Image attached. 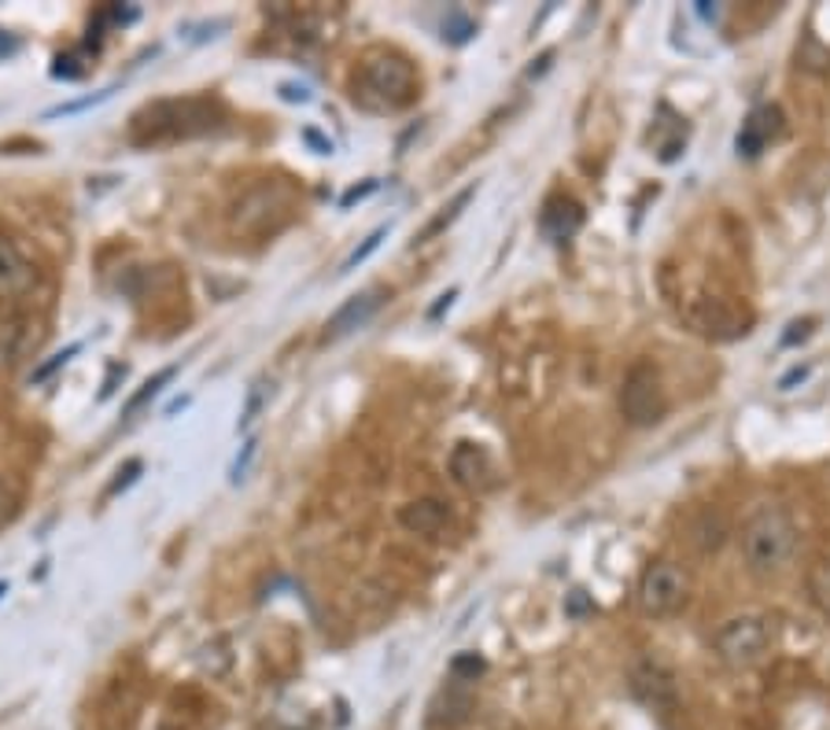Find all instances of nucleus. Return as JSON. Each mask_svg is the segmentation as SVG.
Returning <instances> with one entry per match:
<instances>
[{
  "label": "nucleus",
  "instance_id": "16",
  "mask_svg": "<svg viewBox=\"0 0 830 730\" xmlns=\"http://www.w3.org/2000/svg\"><path fill=\"white\" fill-rule=\"evenodd\" d=\"M473 196H477V185H469V189H462L458 196H454V203H451V207H443V214H440V218H436V222H432V226H428V229L422 232V240H432V237H436V232H440V229H447V226H451V222H454V218H458V211L465 207V203H469V200H473Z\"/></svg>",
  "mask_w": 830,
  "mask_h": 730
},
{
  "label": "nucleus",
  "instance_id": "33",
  "mask_svg": "<svg viewBox=\"0 0 830 730\" xmlns=\"http://www.w3.org/2000/svg\"><path fill=\"white\" fill-rule=\"evenodd\" d=\"M306 140H311V144L318 148L322 155H332V144H329V140H322L318 134H314V129H306Z\"/></svg>",
  "mask_w": 830,
  "mask_h": 730
},
{
  "label": "nucleus",
  "instance_id": "22",
  "mask_svg": "<svg viewBox=\"0 0 830 730\" xmlns=\"http://www.w3.org/2000/svg\"><path fill=\"white\" fill-rule=\"evenodd\" d=\"M380 189V181H366V185H354V189H348L340 196V207L348 211V207H354V203H362V200H369L373 192Z\"/></svg>",
  "mask_w": 830,
  "mask_h": 730
},
{
  "label": "nucleus",
  "instance_id": "5",
  "mask_svg": "<svg viewBox=\"0 0 830 730\" xmlns=\"http://www.w3.org/2000/svg\"><path fill=\"white\" fill-rule=\"evenodd\" d=\"M668 410V399H665V388H661V373L654 362H636L624 377V388H620V414L628 425L636 428H650L665 417Z\"/></svg>",
  "mask_w": 830,
  "mask_h": 730
},
{
  "label": "nucleus",
  "instance_id": "26",
  "mask_svg": "<svg viewBox=\"0 0 830 730\" xmlns=\"http://www.w3.org/2000/svg\"><path fill=\"white\" fill-rule=\"evenodd\" d=\"M263 410V383H259L255 391H251V399H248V410H244V417H240V428H251V420H255V414Z\"/></svg>",
  "mask_w": 830,
  "mask_h": 730
},
{
  "label": "nucleus",
  "instance_id": "28",
  "mask_svg": "<svg viewBox=\"0 0 830 730\" xmlns=\"http://www.w3.org/2000/svg\"><path fill=\"white\" fill-rule=\"evenodd\" d=\"M137 473H141V462H129V465H126V469H123V473H118V480H115V483H111V491H108V494H118V491H123V487H129V483H134V480H137Z\"/></svg>",
  "mask_w": 830,
  "mask_h": 730
},
{
  "label": "nucleus",
  "instance_id": "9",
  "mask_svg": "<svg viewBox=\"0 0 830 730\" xmlns=\"http://www.w3.org/2000/svg\"><path fill=\"white\" fill-rule=\"evenodd\" d=\"M631 687H636V694L654 708L676 705V679H671V671L654 657H642L636 668H631Z\"/></svg>",
  "mask_w": 830,
  "mask_h": 730
},
{
  "label": "nucleus",
  "instance_id": "15",
  "mask_svg": "<svg viewBox=\"0 0 830 730\" xmlns=\"http://www.w3.org/2000/svg\"><path fill=\"white\" fill-rule=\"evenodd\" d=\"M174 377H177V365H166V369H160V373H155L152 380H144V383H141V391H137V395L126 402V417H134L137 410L144 406V402H152V399L160 395V391H163L166 383H171Z\"/></svg>",
  "mask_w": 830,
  "mask_h": 730
},
{
  "label": "nucleus",
  "instance_id": "24",
  "mask_svg": "<svg viewBox=\"0 0 830 730\" xmlns=\"http://www.w3.org/2000/svg\"><path fill=\"white\" fill-rule=\"evenodd\" d=\"M12 517H15V494H12V487L0 480V528H4Z\"/></svg>",
  "mask_w": 830,
  "mask_h": 730
},
{
  "label": "nucleus",
  "instance_id": "6",
  "mask_svg": "<svg viewBox=\"0 0 830 730\" xmlns=\"http://www.w3.org/2000/svg\"><path fill=\"white\" fill-rule=\"evenodd\" d=\"M771 645V627L764 616H739L716 631V653L731 668H753Z\"/></svg>",
  "mask_w": 830,
  "mask_h": 730
},
{
  "label": "nucleus",
  "instance_id": "17",
  "mask_svg": "<svg viewBox=\"0 0 830 730\" xmlns=\"http://www.w3.org/2000/svg\"><path fill=\"white\" fill-rule=\"evenodd\" d=\"M385 237H388V226L373 229V232H369V237H366V240H362V243H359V248H354V251H351V255H348V259H343L340 274H351V269H359V266H362V262H366V259L373 255V251H377V248H380V240H385Z\"/></svg>",
  "mask_w": 830,
  "mask_h": 730
},
{
  "label": "nucleus",
  "instance_id": "18",
  "mask_svg": "<svg viewBox=\"0 0 830 730\" xmlns=\"http://www.w3.org/2000/svg\"><path fill=\"white\" fill-rule=\"evenodd\" d=\"M477 34V23H473L469 15H462V12H451L443 18V37L447 41H454V45H465L469 37Z\"/></svg>",
  "mask_w": 830,
  "mask_h": 730
},
{
  "label": "nucleus",
  "instance_id": "31",
  "mask_svg": "<svg viewBox=\"0 0 830 730\" xmlns=\"http://www.w3.org/2000/svg\"><path fill=\"white\" fill-rule=\"evenodd\" d=\"M805 377H808V369H805V365H797V369H790L787 377L779 380V388L787 391V388H794V383H797V380H805Z\"/></svg>",
  "mask_w": 830,
  "mask_h": 730
},
{
  "label": "nucleus",
  "instance_id": "11",
  "mask_svg": "<svg viewBox=\"0 0 830 730\" xmlns=\"http://www.w3.org/2000/svg\"><path fill=\"white\" fill-rule=\"evenodd\" d=\"M451 476L465 491H488L495 469H491V457L480 443H458L451 451Z\"/></svg>",
  "mask_w": 830,
  "mask_h": 730
},
{
  "label": "nucleus",
  "instance_id": "14",
  "mask_svg": "<svg viewBox=\"0 0 830 730\" xmlns=\"http://www.w3.org/2000/svg\"><path fill=\"white\" fill-rule=\"evenodd\" d=\"M779 134H782V111L779 108L753 111L750 122H745L742 134H739V155H745V159L760 155V148L768 144L771 137H779Z\"/></svg>",
  "mask_w": 830,
  "mask_h": 730
},
{
  "label": "nucleus",
  "instance_id": "21",
  "mask_svg": "<svg viewBox=\"0 0 830 730\" xmlns=\"http://www.w3.org/2000/svg\"><path fill=\"white\" fill-rule=\"evenodd\" d=\"M480 671H483V657H477V653H458V657L451 660L454 679H477Z\"/></svg>",
  "mask_w": 830,
  "mask_h": 730
},
{
  "label": "nucleus",
  "instance_id": "10",
  "mask_svg": "<svg viewBox=\"0 0 830 730\" xmlns=\"http://www.w3.org/2000/svg\"><path fill=\"white\" fill-rule=\"evenodd\" d=\"M380 303H385V288H369V292L351 295L348 303L325 322V340H340V336H351L354 329H362V325L380 311Z\"/></svg>",
  "mask_w": 830,
  "mask_h": 730
},
{
  "label": "nucleus",
  "instance_id": "2",
  "mask_svg": "<svg viewBox=\"0 0 830 730\" xmlns=\"http://www.w3.org/2000/svg\"><path fill=\"white\" fill-rule=\"evenodd\" d=\"M226 122L218 100L208 97H185V100H160L148 104L134 118V140L137 144H160V140H189L218 129Z\"/></svg>",
  "mask_w": 830,
  "mask_h": 730
},
{
  "label": "nucleus",
  "instance_id": "8",
  "mask_svg": "<svg viewBox=\"0 0 830 730\" xmlns=\"http://www.w3.org/2000/svg\"><path fill=\"white\" fill-rule=\"evenodd\" d=\"M37 288V266L18 243L0 232V299H23Z\"/></svg>",
  "mask_w": 830,
  "mask_h": 730
},
{
  "label": "nucleus",
  "instance_id": "30",
  "mask_svg": "<svg viewBox=\"0 0 830 730\" xmlns=\"http://www.w3.org/2000/svg\"><path fill=\"white\" fill-rule=\"evenodd\" d=\"M454 299H458V288H451V292H443V295H440V303H436L432 311H428V317H440V314L447 311V306L454 303Z\"/></svg>",
  "mask_w": 830,
  "mask_h": 730
},
{
  "label": "nucleus",
  "instance_id": "4",
  "mask_svg": "<svg viewBox=\"0 0 830 730\" xmlns=\"http://www.w3.org/2000/svg\"><path fill=\"white\" fill-rule=\"evenodd\" d=\"M292 218V192L281 181H263L240 192L229 207V232L237 237H274Z\"/></svg>",
  "mask_w": 830,
  "mask_h": 730
},
{
  "label": "nucleus",
  "instance_id": "32",
  "mask_svg": "<svg viewBox=\"0 0 830 730\" xmlns=\"http://www.w3.org/2000/svg\"><path fill=\"white\" fill-rule=\"evenodd\" d=\"M18 52V37H12L8 30H0V55H12Z\"/></svg>",
  "mask_w": 830,
  "mask_h": 730
},
{
  "label": "nucleus",
  "instance_id": "3",
  "mask_svg": "<svg viewBox=\"0 0 830 730\" xmlns=\"http://www.w3.org/2000/svg\"><path fill=\"white\" fill-rule=\"evenodd\" d=\"M797 550V528L776 505L753 513L750 524L742 528V554L753 576H779L794 561Z\"/></svg>",
  "mask_w": 830,
  "mask_h": 730
},
{
  "label": "nucleus",
  "instance_id": "19",
  "mask_svg": "<svg viewBox=\"0 0 830 730\" xmlns=\"http://www.w3.org/2000/svg\"><path fill=\"white\" fill-rule=\"evenodd\" d=\"M808 591H813L816 605L823 608V613H830V561L813 568V576H808Z\"/></svg>",
  "mask_w": 830,
  "mask_h": 730
},
{
  "label": "nucleus",
  "instance_id": "27",
  "mask_svg": "<svg viewBox=\"0 0 830 730\" xmlns=\"http://www.w3.org/2000/svg\"><path fill=\"white\" fill-rule=\"evenodd\" d=\"M255 451H259V443H248V446H244V454H240L237 465H232V483L244 480V473H248V465H251V457H255Z\"/></svg>",
  "mask_w": 830,
  "mask_h": 730
},
{
  "label": "nucleus",
  "instance_id": "35",
  "mask_svg": "<svg viewBox=\"0 0 830 730\" xmlns=\"http://www.w3.org/2000/svg\"><path fill=\"white\" fill-rule=\"evenodd\" d=\"M0 594H8V583H0Z\"/></svg>",
  "mask_w": 830,
  "mask_h": 730
},
{
  "label": "nucleus",
  "instance_id": "1",
  "mask_svg": "<svg viewBox=\"0 0 830 730\" xmlns=\"http://www.w3.org/2000/svg\"><path fill=\"white\" fill-rule=\"evenodd\" d=\"M417 86H422V78H417L414 63L395 49L366 52L359 71H354V100L373 111H399L414 104Z\"/></svg>",
  "mask_w": 830,
  "mask_h": 730
},
{
  "label": "nucleus",
  "instance_id": "7",
  "mask_svg": "<svg viewBox=\"0 0 830 730\" xmlns=\"http://www.w3.org/2000/svg\"><path fill=\"white\" fill-rule=\"evenodd\" d=\"M687 572L671 561H654L639 579V608L646 616H671L687 602Z\"/></svg>",
  "mask_w": 830,
  "mask_h": 730
},
{
  "label": "nucleus",
  "instance_id": "12",
  "mask_svg": "<svg viewBox=\"0 0 830 730\" xmlns=\"http://www.w3.org/2000/svg\"><path fill=\"white\" fill-rule=\"evenodd\" d=\"M583 226V207L573 200V196H550L543 203V214H539V229L546 232L550 240H573Z\"/></svg>",
  "mask_w": 830,
  "mask_h": 730
},
{
  "label": "nucleus",
  "instance_id": "25",
  "mask_svg": "<svg viewBox=\"0 0 830 730\" xmlns=\"http://www.w3.org/2000/svg\"><path fill=\"white\" fill-rule=\"evenodd\" d=\"M813 325H816L813 317H805V322H794V325H790V332L782 336V343H787V348H794L797 340H805V336L813 332Z\"/></svg>",
  "mask_w": 830,
  "mask_h": 730
},
{
  "label": "nucleus",
  "instance_id": "20",
  "mask_svg": "<svg viewBox=\"0 0 830 730\" xmlns=\"http://www.w3.org/2000/svg\"><path fill=\"white\" fill-rule=\"evenodd\" d=\"M78 351H81V343H71V348H63L60 354H52V358L45 362V365H37V369H34V383L49 380L52 373L60 369V365H67V362H71V358H74V354H78Z\"/></svg>",
  "mask_w": 830,
  "mask_h": 730
},
{
  "label": "nucleus",
  "instance_id": "23",
  "mask_svg": "<svg viewBox=\"0 0 830 730\" xmlns=\"http://www.w3.org/2000/svg\"><path fill=\"white\" fill-rule=\"evenodd\" d=\"M115 89H104V92H97V97H86V100H74V104H63V108H52L49 115H74V111H86V108H92V104H104V100L111 97Z\"/></svg>",
  "mask_w": 830,
  "mask_h": 730
},
{
  "label": "nucleus",
  "instance_id": "34",
  "mask_svg": "<svg viewBox=\"0 0 830 730\" xmlns=\"http://www.w3.org/2000/svg\"><path fill=\"white\" fill-rule=\"evenodd\" d=\"M583 608H587V597H583V591H573V602H568V613H583Z\"/></svg>",
  "mask_w": 830,
  "mask_h": 730
},
{
  "label": "nucleus",
  "instance_id": "13",
  "mask_svg": "<svg viewBox=\"0 0 830 730\" xmlns=\"http://www.w3.org/2000/svg\"><path fill=\"white\" fill-rule=\"evenodd\" d=\"M447 520H451V513H447V505L440 499H414L399 509V524H403L410 536L432 539L447 528Z\"/></svg>",
  "mask_w": 830,
  "mask_h": 730
},
{
  "label": "nucleus",
  "instance_id": "29",
  "mask_svg": "<svg viewBox=\"0 0 830 730\" xmlns=\"http://www.w3.org/2000/svg\"><path fill=\"white\" fill-rule=\"evenodd\" d=\"M281 97L292 100V104H295V100H300V104H306V100H311V92H306L303 86H281Z\"/></svg>",
  "mask_w": 830,
  "mask_h": 730
}]
</instances>
